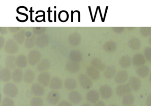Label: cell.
Instances as JSON below:
<instances>
[{
    "label": "cell",
    "mask_w": 151,
    "mask_h": 106,
    "mask_svg": "<svg viewBox=\"0 0 151 106\" xmlns=\"http://www.w3.org/2000/svg\"><path fill=\"white\" fill-rule=\"evenodd\" d=\"M4 94L10 98H14L17 96L18 93V88L13 83L6 84L3 87Z\"/></svg>",
    "instance_id": "cell-1"
},
{
    "label": "cell",
    "mask_w": 151,
    "mask_h": 106,
    "mask_svg": "<svg viewBox=\"0 0 151 106\" xmlns=\"http://www.w3.org/2000/svg\"><path fill=\"white\" fill-rule=\"evenodd\" d=\"M99 92L101 98L105 100L110 99L113 94V91L112 87L110 86L107 84L103 85L100 87Z\"/></svg>",
    "instance_id": "cell-2"
},
{
    "label": "cell",
    "mask_w": 151,
    "mask_h": 106,
    "mask_svg": "<svg viewBox=\"0 0 151 106\" xmlns=\"http://www.w3.org/2000/svg\"><path fill=\"white\" fill-rule=\"evenodd\" d=\"M79 84L82 88L84 89H89L93 86V82L88 76L82 74L78 77Z\"/></svg>",
    "instance_id": "cell-3"
},
{
    "label": "cell",
    "mask_w": 151,
    "mask_h": 106,
    "mask_svg": "<svg viewBox=\"0 0 151 106\" xmlns=\"http://www.w3.org/2000/svg\"><path fill=\"white\" fill-rule=\"evenodd\" d=\"M132 89L129 84H121L118 86L116 89V93L120 97L124 96L126 94H130Z\"/></svg>",
    "instance_id": "cell-4"
},
{
    "label": "cell",
    "mask_w": 151,
    "mask_h": 106,
    "mask_svg": "<svg viewBox=\"0 0 151 106\" xmlns=\"http://www.w3.org/2000/svg\"><path fill=\"white\" fill-rule=\"evenodd\" d=\"M60 94L58 92L55 91H51L47 94V101L51 105H55L60 102Z\"/></svg>",
    "instance_id": "cell-5"
},
{
    "label": "cell",
    "mask_w": 151,
    "mask_h": 106,
    "mask_svg": "<svg viewBox=\"0 0 151 106\" xmlns=\"http://www.w3.org/2000/svg\"><path fill=\"white\" fill-rule=\"evenodd\" d=\"M86 99L88 102L92 104H95L99 101L100 99L99 93L95 90H91L86 94Z\"/></svg>",
    "instance_id": "cell-6"
},
{
    "label": "cell",
    "mask_w": 151,
    "mask_h": 106,
    "mask_svg": "<svg viewBox=\"0 0 151 106\" xmlns=\"http://www.w3.org/2000/svg\"><path fill=\"white\" fill-rule=\"evenodd\" d=\"M51 75L49 72H45L39 75L37 78L38 82L40 84L45 87L47 86L50 84Z\"/></svg>",
    "instance_id": "cell-7"
},
{
    "label": "cell",
    "mask_w": 151,
    "mask_h": 106,
    "mask_svg": "<svg viewBox=\"0 0 151 106\" xmlns=\"http://www.w3.org/2000/svg\"><path fill=\"white\" fill-rule=\"evenodd\" d=\"M128 74L125 71H118L114 77V81L118 84H122L128 80Z\"/></svg>",
    "instance_id": "cell-8"
},
{
    "label": "cell",
    "mask_w": 151,
    "mask_h": 106,
    "mask_svg": "<svg viewBox=\"0 0 151 106\" xmlns=\"http://www.w3.org/2000/svg\"><path fill=\"white\" fill-rule=\"evenodd\" d=\"M129 84L132 90L137 92L140 89L141 81L136 76H132L129 79Z\"/></svg>",
    "instance_id": "cell-9"
},
{
    "label": "cell",
    "mask_w": 151,
    "mask_h": 106,
    "mask_svg": "<svg viewBox=\"0 0 151 106\" xmlns=\"http://www.w3.org/2000/svg\"><path fill=\"white\" fill-rule=\"evenodd\" d=\"M32 93L37 97L43 95L45 93V89L42 85L37 83H34L31 87Z\"/></svg>",
    "instance_id": "cell-10"
},
{
    "label": "cell",
    "mask_w": 151,
    "mask_h": 106,
    "mask_svg": "<svg viewBox=\"0 0 151 106\" xmlns=\"http://www.w3.org/2000/svg\"><path fill=\"white\" fill-rule=\"evenodd\" d=\"M87 76L93 80H97L100 78V71L93 67H88L86 69Z\"/></svg>",
    "instance_id": "cell-11"
},
{
    "label": "cell",
    "mask_w": 151,
    "mask_h": 106,
    "mask_svg": "<svg viewBox=\"0 0 151 106\" xmlns=\"http://www.w3.org/2000/svg\"><path fill=\"white\" fill-rule=\"evenodd\" d=\"M68 98L71 103L77 104L80 103L82 100L81 94L77 91H72L69 94Z\"/></svg>",
    "instance_id": "cell-12"
},
{
    "label": "cell",
    "mask_w": 151,
    "mask_h": 106,
    "mask_svg": "<svg viewBox=\"0 0 151 106\" xmlns=\"http://www.w3.org/2000/svg\"><path fill=\"white\" fill-rule=\"evenodd\" d=\"M132 62L135 66H142L145 63V58L142 54H136L132 57Z\"/></svg>",
    "instance_id": "cell-13"
},
{
    "label": "cell",
    "mask_w": 151,
    "mask_h": 106,
    "mask_svg": "<svg viewBox=\"0 0 151 106\" xmlns=\"http://www.w3.org/2000/svg\"><path fill=\"white\" fill-rule=\"evenodd\" d=\"M62 85L61 79L58 77H54L50 81L49 87L52 90H59L62 87Z\"/></svg>",
    "instance_id": "cell-14"
},
{
    "label": "cell",
    "mask_w": 151,
    "mask_h": 106,
    "mask_svg": "<svg viewBox=\"0 0 151 106\" xmlns=\"http://www.w3.org/2000/svg\"><path fill=\"white\" fill-rule=\"evenodd\" d=\"M116 72V68L114 65H110L105 69L104 72V76L107 79H111L115 76Z\"/></svg>",
    "instance_id": "cell-15"
},
{
    "label": "cell",
    "mask_w": 151,
    "mask_h": 106,
    "mask_svg": "<svg viewBox=\"0 0 151 106\" xmlns=\"http://www.w3.org/2000/svg\"><path fill=\"white\" fill-rule=\"evenodd\" d=\"M128 45L131 49L138 50L141 46V41L138 38L133 37L128 40Z\"/></svg>",
    "instance_id": "cell-16"
},
{
    "label": "cell",
    "mask_w": 151,
    "mask_h": 106,
    "mask_svg": "<svg viewBox=\"0 0 151 106\" xmlns=\"http://www.w3.org/2000/svg\"><path fill=\"white\" fill-rule=\"evenodd\" d=\"M103 48L107 53H114L116 50L117 45L114 40H109L104 44Z\"/></svg>",
    "instance_id": "cell-17"
},
{
    "label": "cell",
    "mask_w": 151,
    "mask_h": 106,
    "mask_svg": "<svg viewBox=\"0 0 151 106\" xmlns=\"http://www.w3.org/2000/svg\"><path fill=\"white\" fill-rule=\"evenodd\" d=\"M12 77L11 71L7 68H3L0 72V78L3 82H7L11 79Z\"/></svg>",
    "instance_id": "cell-18"
},
{
    "label": "cell",
    "mask_w": 151,
    "mask_h": 106,
    "mask_svg": "<svg viewBox=\"0 0 151 106\" xmlns=\"http://www.w3.org/2000/svg\"><path fill=\"white\" fill-rule=\"evenodd\" d=\"M136 73L140 77L145 78L148 76L150 72V69L147 65L139 66L136 69Z\"/></svg>",
    "instance_id": "cell-19"
},
{
    "label": "cell",
    "mask_w": 151,
    "mask_h": 106,
    "mask_svg": "<svg viewBox=\"0 0 151 106\" xmlns=\"http://www.w3.org/2000/svg\"><path fill=\"white\" fill-rule=\"evenodd\" d=\"M91 64L93 67L96 68L99 71H103L106 69V65L100 59L98 58H93L91 62Z\"/></svg>",
    "instance_id": "cell-20"
},
{
    "label": "cell",
    "mask_w": 151,
    "mask_h": 106,
    "mask_svg": "<svg viewBox=\"0 0 151 106\" xmlns=\"http://www.w3.org/2000/svg\"><path fill=\"white\" fill-rule=\"evenodd\" d=\"M12 79L16 83H21L24 78L22 71L20 69H16L13 71L12 73Z\"/></svg>",
    "instance_id": "cell-21"
},
{
    "label": "cell",
    "mask_w": 151,
    "mask_h": 106,
    "mask_svg": "<svg viewBox=\"0 0 151 106\" xmlns=\"http://www.w3.org/2000/svg\"><path fill=\"white\" fill-rule=\"evenodd\" d=\"M77 84V83L76 79L72 78L66 79L64 81V86L67 90H74L76 87Z\"/></svg>",
    "instance_id": "cell-22"
},
{
    "label": "cell",
    "mask_w": 151,
    "mask_h": 106,
    "mask_svg": "<svg viewBox=\"0 0 151 106\" xmlns=\"http://www.w3.org/2000/svg\"><path fill=\"white\" fill-rule=\"evenodd\" d=\"M119 63L121 67L124 69L129 68L132 64L131 59L129 56H124L119 60Z\"/></svg>",
    "instance_id": "cell-23"
},
{
    "label": "cell",
    "mask_w": 151,
    "mask_h": 106,
    "mask_svg": "<svg viewBox=\"0 0 151 106\" xmlns=\"http://www.w3.org/2000/svg\"><path fill=\"white\" fill-rule=\"evenodd\" d=\"M135 102V98L131 94H126L123 97L122 104L123 106H131Z\"/></svg>",
    "instance_id": "cell-24"
},
{
    "label": "cell",
    "mask_w": 151,
    "mask_h": 106,
    "mask_svg": "<svg viewBox=\"0 0 151 106\" xmlns=\"http://www.w3.org/2000/svg\"><path fill=\"white\" fill-rule=\"evenodd\" d=\"M35 77L34 72L30 70H28L24 75V80L26 83H31L34 81Z\"/></svg>",
    "instance_id": "cell-25"
},
{
    "label": "cell",
    "mask_w": 151,
    "mask_h": 106,
    "mask_svg": "<svg viewBox=\"0 0 151 106\" xmlns=\"http://www.w3.org/2000/svg\"><path fill=\"white\" fill-rule=\"evenodd\" d=\"M30 104L31 106H43L44 101L40 97H34L31 100Z\"/></svg>",
    "instance_id": "cell-26"
},
{
    "label": "cell",
    "mask_w": 151,
    "mask_h": 106,
    "mask_svg": "<svg viewBox=\"0 0 151 106\" xmlns=\"http://www.w3.org/2000/svg\"><path fill=\"white\" fill-rule=\"evenodd\" d=\"M14 102L10 97H5L1 102V106H14Z\"/></svg>",
    "instance_id": "cell-27"
},
{
    "label": "cell",
    "mask_w": 151,
    "mask_h": 106,
    "mask_svg": "<svg viewBox=\"0 0 151 106\" xmlns=\"http://www.w3.org/2000/svg\"><path fill=\"white\" fill-rule=\"evenodd\" d=\"M140 34L145 37H147L151 35V27H141L139 29Z\"/></svg>",
    "instance_id": "cell-28"
},
{
    "label": "cell",
    "mask_w": 151,
    "mask_h": 106,
    "mask_svg": "<svg viewBox=\"0 0 151 106\" xmlns=\"http://www.w3.org/2000/svg\"><path fill=\"white\" fill-rule=\"evenodd\" d=\"M68 13L65 11H62L59 13V18L62 22H67L68 19Z\"/></svg>",
    "instance_id": "cell-29"
},
{
    "label": "cell",
    "mask_w": 151,
    "mask_h": 106,
    "mask_svg": "<svg viewBox=\"0 0 151 106\" xmlns=\"http://www.w3.org/2000/svg\"><path fill=\"white\" fill-rule=\"evenodd\" d=\"M144 55L146 60L149 62H151V47H147L144 50Z\"/></svg>",
    "instance_id": "cell-30"
},
{
    "label": "cell",
    "mask_w": 151,
    "mask_h": 106,
    "mask_svg": "<svg viewBox=\"0 0 151 106\" xmlns=\"http://www.w3.org/2000/svg\"><path fill=\"white\" fill-rule=\"evenodd\" d=\"M112 30L116 33H120L124 31V27H112Z\"/></svg>",
    "instance_id": "cell-31"
},
{
    "label": "cell",
    "mask_w": 151,
    "mask_h": 106,
    "mask_svg": "<svg viewBox=\"0 0 151 106\" xmlns=\"http://www.w3.org/2000/svg\"><path fill=\"white\" fill-rule=\"evenodd\" d=\"M58 106H72V105L71 103L69 102L66 100H63L62 101L59 103Z\"/></svg>",
    "instance_id": "cell-32"
},
{
    "label": "cell",
    "mask_w": 151,
    "mask_h": 106,
    "mask_svg": "<svg viewBox=\"0 0 151 106\" xmlns=\"http://www.w3.org/2000/svg\"><path fill=\"white\" fill-rule=\"evenodd\" d=\"M146 104L147 106H151V94L148 95L146 100Z\"/></svg>",
    "instance_id": "cell-33"
},
{
    "label": "cell",
    "mask_w": 151,
    "mask_h": 106,
    "mask_svg": "<svg viewBox=\"0 0 151 106\" xmlns=\"http://www.w3.org/2000/svg\"><path fill=\"white\" fill-rule=\"evenodd\" d=\"M93 106H106V104L102 101H99L95 103Z\"/></svg>",
    "instance_id": "cell-34"
},
{
    "label": "cell",
    "mask_w": 151,
    "mask_h": 106,
    "mask_svg": "<svg viewBox=\"0 0 151 106\" xmlns=\"http://www.w3.org/2000/svg\"><path fill=\"white\" fill-rule=\"evenodd\" d=\"M48 21H49V22H52V21H51L50 20V14H51V11H50V8H49V12H48Z\"/></svg>",
    "instance_id": "cell-35"
},
{
    "label": "cell",
    "mask_w": 151,
    "mask_h": 106,
    "mask_svg": "<svg viewBox=\"0 0 151 106\" xmlns=\"http://www.w3.org/2000/svg\"><path fill=\"white\" fill-rule=\"evenodd\" d=\"M81 106H91L89 103H84V104H83Z\"/></svg>",
    "instance_id": "cell-36"
},
{
    "label": "cell",
    "mask_w": 151,
    "mask_h": 106,
    "mask_svg": "<svg viewBox=\"0 0 151 106\" xmlns=\"http://www.w3.org/2000/svg\"><path fill=\"white\" fill-rule=\"evenodd\" d=\"M148 42H149V44L151 45V36H150V37L148 39Z\"/></svg>",
    "instance_id": "cell-37"
},
{
    "label": "cell",
    "mask_w": 151,
    "mask_h": 106,
    "mask_svg": "<svg viewBox=\"0 0 151 106\" xmlns=\"http://www.w3.org/2000/svg\"><path fill=\"white\" fill-rule=\"evenodd\" d=\"M149 80L150 81V83H151V71L150 72V74H149Z\"/></svg>",
    "instance_id": "cell-38"
},
{
    "label": "cell",
    "mask_w": 151,
    "mask_h": 106,
    "mask_svg": "<svg viewBox=\"0 0 151 106\" xmlns=\"http://www.w3.org/2000/svg\"><path fill=\"white\" fill-rule=\"evenodd\" d=\"M56 11H55V22H56V18H55V17H56V14H55V13H56Z\"/></svg>",
    "instance_id": "cell-39"
},
{
    "label": "cell",
    "mask_w": 151,
    "mask_h": 106,
    "mask_svg": "<svg viewBox=\"0 0 151 106\" xmlns=\"http://www.w3.org/2000/svg\"><path fill=\"white\" fill-rule=\"evenodd\" d=\"M109 106H117L116 105H115V104H112V105H109Z\"/></svg>",
    "instance_id": "cell-40"
},
{
    "label": "cell",
    "mask_w": 151,
    "mask_h": 106,
    "mask_svg": "<svg viewBox=\"0 0 151 106\" xmlns=\"http://www.w3.org/2000/svg\"><path fill=\"white\" fill-rule=\"evenodd\" d=\"M132 106V105H131V106Z\"/></svg>",
    "instance_id": "cell-41"
}]
</instances>
